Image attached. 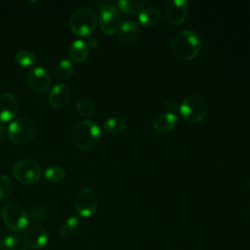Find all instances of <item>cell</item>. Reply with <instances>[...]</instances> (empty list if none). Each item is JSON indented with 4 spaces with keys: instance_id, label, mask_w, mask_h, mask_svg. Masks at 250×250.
<instances>
[{
    "instance_id": "cell-2",
    "label": "cell",
    "mask_w": 250,
    "mask_h": 250,
    "mask_svg": "<svg viewBox=\"0 0 250 250\" xmlns=\"http://www.w3.org/2000/svg\"><path fill=\"white\" fill-rule=\"evenodd\" d=\"M71 138L77 147L81 149H91L96 146L101 140V129L93 120H81L74 125Z\"/></svg>"
},
{
    "instance_id": "cell-18",
    "label": "cell",
    "mask_w": 250,
    "mask_h": 250,
    "mask_svg": "<svg viewBox=\"0 0 250 250\" xmlns=\"http://www.w3.org/2000/svg\"><path fill=\"white\" fill-rule=\"evenodd\" d=\"M161 18L160 10L155 7H147L142 10L139 15V21L145 26H151L156 24Z\"/></svg>"
},
{
    "instance_id": "cell-31",
    "label": "cell",
    "mask_w": 250,
    "mask_h": 250,
    "mask_svg": "<svg viewBox=\"0 0 250 250\" xmlns=\"http://www.w3.org/2000/svg\"><path fill=\"white\" fill-rule=\"evenodd\" d=\"M5 133H6V127L2 122H0V139L4 137Z\"/></svg>"
},
{
    "instance_id": "cell-6",
    "label": "cell",
    "mask_w": 250,
    "mask_h": 250,
    "mask_svg": "<svg viewBox=\"0 0 250 250\" xmlns=\"http://www.w3.org/2000/svg\"><path fill=\"white\" fill-rule=\"evenodd\" d=\"M1 216L5 225L15 231L23 230L28 225V214L21 206L16 203L5 205L2 209Z\"/></svg>"
},
{
    "instance_id": "cell-26",
    "label": "cell",
    "mask_w": 250,
    "mask_h": 250,
    "mask_svg": "<svg viewBox=\"0 0 250 250\" xmlns=\"http://www.w3.org/2000/svg\"><path fill=\"white\" fill-rule=\"evenodd\" d=\"M45 178L50 182H60L65 177V171L60 166H51L44 172Z\"/></svg>"
},
{
    "instance_id": "cell-11",
    "label": "cell",
    "mask_w": 250,
    "mask_h": 250,
    "mask_svg": "<svg viewBox=\"0 0 250 250\" xmlns=\"http://www.w3.org/2000/svg\"><path fill=\"white\" fill-rule=\"evenodd\" d=\"M188 2L187 0H166L164 11L167 19L174 24L182 23L188 14Z\"/></svg>"
},
{
    "instance_id": "cell-8",
    "label": "cell",
    "mask_w": 250,
    "mask_h": 250,
    "mask_svg": "<svg viewBox=\"0 0 250 250\" xmlns=\"http://www.w3.org/2000/svg\"><path fill=\"white\" fill-rule=\"evenodd\" d=\"M75 210L82 217L92 216L98 209L99 200L95 191L90 188H81L75 197Z\"/></svg>"
},
{
    "instance_id": "cell-15",
    "label": "cell",
    "mask_w": 250,
    "mask_h": 250,
    "mask_svg": "<svg viewBox=\"0 0 250 250\" xmlns=\"http://www.w3.org/2000/svg\"><path fill=\"white\" fill-rule=\"evenodd\" d=\"M139 33V25L134 20H127L120 24L118 38L123 43L133 42Z\"/></svg>"
},
{
    "instance_id": "cell-23",
    "label": "cell",
    "mask_w": 250,
    "mask_h": 250,
    "mask_svg": "<svg viewBox=\"0 0 250 250\" xmlns=\"http://www.w3.org/2000/svg\"><path fill=\"white\" fill-rule=\"evenodd\" d=\"M72 71H73V65H72V62L67 60V59H63L62 60L57 67H56V74H57V77L61 80H66L68 79L71 74H72Z\"/></svg>"
},
{
    "instance_id": "cell-10",
    "label": "cell",
    "mask_w": 250,
    "mask_h": 250,
    "mask_svg": "<svg viewBox=\"0 0 250 250\" xmlns=\"http://www.w3.org/2000/svg\"><path fill=\"white\" fill-rule=\"evenodd\" d=\"M26 80L29 88L37 94L45 93L51 84V78L48 71L40 66L29 70Z\"/></svg>"
},
{
    "instance_id": "cell-5",
    "label": "cell",
    "mask_w": 250,
    "mask_h": 250,
    "mask_svg": "<svg viewBox=\"0 0 250 250\" xmlns=\"http://www.w3.org/2000/svg\"><path fill=\"white\" fill-rule=\"evenodd\" d=\"M208 104L206 100L200 95H189L186 97L181 105L180 112L185 121L188 123H197L206 115Z\"/></svg>"
},
{
    "instance_id": "cell-13",
    "label": "cell",
    "mask_w": 250,
    "mask_h": 250,
    "mask_svg": "<svg viewBox=\"0 0 250 250\" xmlns=\"http://www.w3.org/2000/svg\"><path fill=\"white\" fill-rule=\"evenodd\" d=\"M18 112V102L12 93L0 95V121L6 122L14 118Z\"/></svg>"
},
{
    "instance_id": "cell-28",
    "label": "cell",
    "mask_w": 250,
    "mask_h": 250,
    "mask_svg": "<svg viewBox=\"0 0 250 250\" xmlns=\"http://www.w3.org/2000/svg\"><path fill=\"white\" fill-rule=\"evenodd\" d=\"M30 216H31L32 220L35 221V222L41 221L46 216L45 209L41 205H39V204H33L30 207Z\"/></svg>"
},
{
    "instance_id": "cell-16",
    "label": "cell",
    "mask_w": 250,
    "mask_h": 250,
    "mask_svg": "<svg viewBox=\"0 0 250 250\" xmlns=\"http://www.w3.org/2000/svg\"><path fill=\"white\" fill-rule=\"evenodd\" d=\"M177 123V115L173 112H163L158 114L153 120V128L158 132H167L175 127Z\"/></svg>"
},
{
    "instance_id": "cell-33",
    "label": "cell",
    "mask_w": 250,
    "mask_h": 250,
    "mask_svg": "<svg viewBox=\"0 0 250 250\" xmlns=\"http://www.w3.org/2000/svg\"><path fill=\"white\" fill-rule=\"evenodd\" d=\"M249 214H250V207H249Z\"/></svg>"
},
{
    "instance_id": "cell-17",
    "label": "cell",
    "mask_w": 250,
    "mask_h": 250,
    "mask_svg": "<svg viewBox=\"0 0 250 250\" xmlns=\"http://www.w3.org/2000/svg\"><path fill=\"white\" fill-rule=\"evenodd\" d=\"M70 59L77 63H81L85 62L88 56V46L85 41L81 39H77L73 41L68 50Z\"/></svg>"
},
{
    "instance_id": "cell-20",
    "label": "cell",
    "mask_w": 250,
    "mask_h": 250,
    "mask_svg": "<svg viewBox=\"0 0 250 250\" xmlns=\"http://www.w3.org/2000/svg\"><path fill=\"white\" fill-rule=\"evenodd\" d=\"M104 130L106 131L109 134H121L125 127H126V123L125 120L122 117L119 116H115V117H111L108 118L103 125Z\"/></svg>"
},
{
    "instance_id": "cell-1",
    "label": "cell",
    "mask_w": 250,
    "mask_h": 250,
    "mask_svg": "<svg viewBox=\"0 0 250 250\" xmlns=\"http://www.w3.org/2000/svg\"><path fill=\"white\" fill-rule=\"evenodd\" d=\"M171 49L178 59L182 61H189L193 59L201 49L200 37L193 30H181L173 37Z\"/></svg>"
},
{
    "instance_id": "cell-4",
    "label": "cell",
    "mask_w": 250,
    "mask_h": 250,
    "mask_svg": "<svg viewBox=\"0 0 250 250\" xmlns=\"http://www.w3.org/2000/svg\"><path fill=\"white\" fill-rule=\"evenodd\" d=\"M98 21L96 13L89 8L76 10L69 18V28L71 31L81 37L89 36L95 30Z\"/></svg>"
},
{
    "instance_id": "cell-9",
    "label": "cell",
    "mask_w": 250,
    "mask_h": 250,
    "mask_svg": "<svg viewBox=\"0 0 250 250\" xmlns=\"http://www.w3.org/2000/svg\"><path fill=\"white\" fill-rule=\"evenodd\" d=\"M99 24L104 33H115L120 27V15L118 10L110 4L103 5L99 12Z\"/></svg>"
},
{
    "instance_id": "cell-7",
    "label": "cell",
    "mask_w": 250,
    "mask_h": 250,
    "mask_svg": "<svg viewBox=\"0 0 250 250\" xmlns=\"http://www.w3.org/2000/svg\"><path fill=\"white\" fill-rule=\"evenodd\" d=\"M13 175L19 182L24 185H32L39 181L41 168L35 160L23 159L14 164Z\"/></svg>"
},
{
    "instance_id": "cell-24",
    "label": "cell",
    "mask_w": 250,
    "mask_h": 250,
    "mask_svg": "<svg viewBox=\"0 0 250 250\" xmlns=\"http://www.w3.org/2000/svg\"><path fill=\"white\" fill-rule=\"evenodd\" d=\"M15 60L16 62L21 65V66H31V65H34L35 62H36V58L35 56L29 52V51H26V50H21V51H18L15 55Z\"/></svg>"
},
{
    "instance_id": "cell-30",
    "label": "cell",
    "mask_w": 250,
    "mask_h": 250,
    "mask_svg": "<svg viewBox=\"0 0 250 250\" xmlns=\"http://www.w3.org/2000/svg\"><path fill=\"white\" fill-rule=\"evenodd\" d=\"M86 44H87V46H89L91 48H96L98 46V40H97L96 37H94L92 35H89V36H87Z\"/></svg>"
},
{
    "instance_id": "cell-12",
    "label": "cell",
    "mask_w": 250,
    "mask_h": 250,
    "mask_svg": "<svg viewBox=\"0 0 250 250\" xmlns=\"http://www.w3.org/2000/svg\"><path fill=\"white\" fill-rule=\"evenodd\" d=\"M23 239L26 246L32 249H41L48 243V233L43 227L34 225L25 230Z\"/></svg>"
},
{
    "instance_id": "cell-14",
    "label": "cell",
    "mask_w": 250,
    "mask_h": 250,
    "mask_svg": "<svg viewBox=\"0 0 250 250\" xmlns=\"http://www.w3.org/2000/svg\"><path fill=\"white\" fill-rule=\"evenodd\" d=\"M69 99L70 91L64 84H56L49 94V103L57 109L64 107L68 104Z\"/></svg>"
},
{
    "instance_id": "cell-29",
    "label": "cell",
    "mask_w": 250,
    "mask_h": 250,
    "mask_svg": "<svg viewBox=\"0 0 250 250\" xmlns=\"http://www.w3.org/2000/svg\"><path fill=\"white\" fill-rule=\"evenodd\" d=\"M163 106L165 109L167 110H170V111H174V110H177L178 109V104L175 101L173 100H167L163 103ZM169 111V112H170Z\"/></svg>"
},
{
    "instance_id": "cell-19",
    "label": "cell",
    "mask_w": 250,
    "mask_h": 250,
    "mask_svg": "<svg viewBox=\"0 0 250 250\" xmlns=\"http://www.w3.org/2000/svg\"><path fill=\"white\" fill-rule=\"evenodd\" d=\"M23 238L18 235H7L0 242L1 250H26Z\"/></svg>"
},
{
    "instance_id": "cell-32",
    "label": "cell",
    "mask_w": 250,
    "mask_h": 250,
    "mask_svg": "<svg viewBox=\"0 0 250 250\" xmlns=\"http://www.w3.org/2000/svg\"><path fill=\"white\" fill-rule=\"evenodd\" d=\"M249 186H250V179H249Z\"/></svg>"
},
{
    "instance_id": "cell-21",
    "label": "cell",
    "mask_w": 250,
    "mask_h": 250,
    "mask_svg": "<svg viewBox=\"0 0 250 250\" xmlns=\"http://www.w3.org/2000/svg\"><path fill=\"white\" fill-rule=\"evenodd\" d=\"M119 8L127 14H136L141 11L145 5V0H119L117 1Z\"/></svg>"
},
{
    "instance_id": "cell-25",
    "label": "cell",
    "mask_w": 250,
    "mask_h": 250,
    "mask_svg": "<svg viewBox=\"0 0 250 250\" xmlns=\"http://www.w3.org/2000/svg\"><path fill=\"white\" fill-rule=\"evenodd\" d=\"M76 109L81 116H89L95 111V104L90 99L81 98L77 101Z\"/></svg>"
},
{
    "instance_id": "cell-22",
    "label": "cell",
    "mask_w": 250,
    "mask_h": 250,
    "mask_svg": "<svg viewBox=\"0 0 250 250\" xmlns=\"http://www.w3.org/2000/svg\"><path fill=\"white\" fill-rule=\"evenodd\" d=\"M80 220L77 216H72L68 218L61 227L59 230V235L61 238H66L67 236L71 235L78 228Z\"/></svg>"
},
{
    "instance_id": "cell-3",
    "label": "cell",
    "mask_w": 250,
    "mask_h": 250,
    "mask_svg": "<svg viewBox=\"0 0 250 250\" xmlns=\"http://www.w3.org/2000/svg\"><path fill=\"white\" fill-rule=\"evenodd\" d=\"M38 133L36 122L26 116L18 117L8 127V136L11 141L19 145H25L32 142Z\"/></svg>"
},
{
    "instance_id": "cell-27",
    "label": "cell",
    "mask_w": 250,
    "mask_h": 250,
    "mask_svg": "<svg viewBox=\"0 0 250 250\" xmlns=\"http://www.w3.org/2000/svg\"><path fill=\"white\" fill-rule=\"evenodd\" d=\"M13 189V184L11 179L6 175H0V201L7 199Z\"/></svg>"
},
{
    "instance_id": "cell-34",
    "label": "cell",
    "mask_w": 250,
    "mask_h": 250,
    "mask_svg": "<svg viewBox=\"0 0 250 250\" xmlns=\"http://www.w3.org/2000/svg\"><path fill=\"white\" fill-rule=\"evenodd\" d=\"M0 216H1V211H0Z\"/></svg>"
}]
</instances>
